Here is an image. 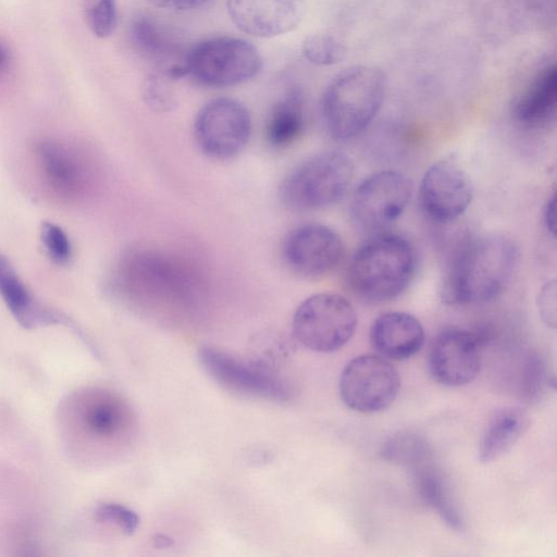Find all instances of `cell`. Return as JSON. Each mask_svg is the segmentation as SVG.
I'll use <instances>...</instances> for the list:
<instances>
[{
    "label": "cell",
    "mask_w": 557,
    "mask_h": 557,
    "mask_svg": "<svg viewBox=\"0 0 557 557\" xmlns=\"http://www.w3.org/2000/svg\"><path fill=\"white\" fill-rule=\"evenodd\" d=\"M518 262L519 249L505 235L467 238L456 248L444 274L443 301L468 305L496 298L511 282Z\"/></svg>",
    "instance_id": "obj_1"
},
{
    "label": "cell",
    "mask_w": 557,
    "mask_h": 557,
    "mask_svg": "<svg viewBox=\"0 0 557 557\" xmlns=\"http://www.w3.org/2000/svg\"><path fill=\"white\" fill-rule=\"evenodd\" d=\"M417 269L412 244L401 235L380 233L352 255L347 276L351 290L362 300L382 304L399 297Z\"/></svg>",
    "instance_id": "obj_2"
},
{
    "label": "cell",
    "mask_w": 557,
    "mask_h": 557,
    "mask_svg": "<svg viewBox=\"0 0 557 557\" xmlns=\"http://www.w3.org/2000/svg\"><path fill=\"white\" fill-rule=\"evenodd\" d=\"M384 73L356 65L338 73L327 85L321 112L330 136L347 140L363 132L377 114L385 94Z\"/></svg>",
    "instance_id": "obj_3"
},
{
    "label": "cell",
    "mask_w": 557,
    "mask_h": 557,
    "mask_svg": "<svg viewBox=\"0 0 557 557\" xmlns=\"http://www.w3.org/2000/svg\"><path fill=\"white\" fill-rule=\"evenodd\" d=\"M355 168L344 152L329 150L297 164L280 186L282 203L297 212L314 211L336 203L351 184Z\"/></svg>",
    "instance_id": "obj_4"
},
{
    "label": "cell",
    "mask_w": 557,
    "mask_h": 557,
    "mask_svg": "<svg viewBox=\"0 0 557 557\" xmlns=\"http://www.w3.org/2000/svg\"><path fill=\"white\" fill-rule=\"evenodd\" d=\"M187 76L208 87H230L253 78L262 59L249 41L237 37L202 40L185 54Z\"/></svg>",
    "instance_id": "obj_5"
},
{
    "label": "cell",
    "mask_w": 557,
    "mask_h": 557,
    "mask_svg": "<svg viewBox=\"0 0 557 557\" xmlns=\"http://www.w3.org/2000/svg\"><path fill=\"white\" fill-rule=\"evenodd\" d=\"M351 302L335 293H320L305 299L293 317L295 338L306 348L332 352L345 346L357 327Z\"/></svg>",
    "instance_id": "obj_6"
},
{
    "label": "cell",
    "mask_w": 557,
    "mask_h": 557,
    "mask_svg": "<svg viewBox=\"0 0 557 557\" xmlns=\"http://www.w3.org/2000/svg\"><path fill=\"white\" fill-rule=\"evenodd\" d=\"M400 375L388 359L373 354L351 359L343 369L338 389L343 403L354 411L376 413L397 398Z\"/></svg>",
    "instance_id": "obj_7"
},
{
    "label": "cell",
    "mask_w": 557,
    "mask_h": 557,
    "mask_svg": "<svg viewBox=\"0 0 557 557\" xmlns=\"http://www.w3.org/2000/svg\"><path fill=\"white\" fill-rule=\"evenodd\" d=\"M251 135V117L239 101L221 97L205 103L194 121V137L198 148L214 160L236 157L247 146Z\"/></svg>",
    "instance_id": "obj_8"
},
{
    "label": "cell",
    "mask_w": 557,
    "mask_h": 557,
    "mask_svg": "<svg viewBox=\"0 0 557 557\" xmlns=\"http://www.w3.org/2000/svg\"><path fill=\"white\" fill-rule=\"evenodd\" d=\"M411 195L412 183L408 176L395 170L380 171L356 187L350 213L360 228L381 231L401 215Z\"/></svg>",
    "instance_id": "obj_9"
},
{
    "label": "cell",
    "mask_w": 557,
    "mask_h": 557,
    "mask_svg": "<svg viewBox=\"0 0 557 557\" xmlns=\"http://www.w3.org/2000/svg\"><path fill=\"white\" fill-rule=\"evenodd\" d=\"M199 360L205 371L228 391L273 401L290 397L287 382L265 366L238 359L210 346L199 350Z\"/></svg>",
    "instance_id": "obj_10"
},
{
    "label": "cell",
    "mask_w": 557,
    "mask_h": 557,
    "mask_svg": "<svg viewBox=\"0 0 557 557\" xmlns=\"http://www.w3.org/2000/svg\"><path fill=\"white\" fill-rule=\"evenodd\" d=\"M486 335L480 330L445 327L434 337L429 352V370L435 382L458 387L472 382L481 367V348Z\"/></svg>",
    "instance_id": "obj_11"
},
{
    "label": "cell",
    "mask_w": 557,
    "mask_h": 557,
    "mask_svg": "<svg viewBox=\"0 0 557 557\" xmlns=\"http://www.w3.org/2000/svg\"><path fill=\"white\" fill-rule=\"evenodd\" d=\"M344 255L341 236L320 223L293 228L284 238L282 256L287 268L308 278H321L333 272Z\"/></svg>",
    "instance_id": "obj_12"
},
{
    "label": "cell",
    "mask_w": 557,
    "mask_h": 557,
    "mask_svg": "<svg viewBox=\"0 0 557 557\" xmlns=\"http://www.w3.org/2000/svg\"><path fill=\"white\" fill-rule=\"evenodd\" d=\"M471 181L453 158L434 162L424 173L419 199L424 213L438 223H450L460 218L471 203Z\"/></svg>",
    "instance_id": "obj_13"
},
{
    "label": "cell",
    "mask_w": 557,
    "mask_h": 557,
    "mask_svg": "<svg viewBox=\"0 0 557 557\" xmlns=\"http://www.w3.org/2000/svg\"><path fill=\"white\" fill-rule=\"evenodd\" d=\"M188 273L175 261L153 251H132L121 264V283L132 293L181 296L193 287Z\"/></svg>",
    "instance_id": "obj_14"
},
{
    "label": "cell",
    "mask_w": 557,
    "mask_h": 557,
    "mask_svg": "<svg viewBox=\"0 0 557 557\" xmlns=\"http://www.w3.org/2000/svg\"><path fill=\"white\" fill-rule=\"evenodd\" d=\"M230 18L250 36L271 38L293 30L300 22L304 0H227Z\"/></svg>",
    "instance_id": "obj_15"
},
{
    "label": "cell",
    "mask_w": 557,
    "mask_h": 557,
    "mask_svg": "<svg viewBox=\"0 0 557 557\" xmlns=\"http://www.w3.org/2000/svg\"><path fill=\"white\" fill-rule=\"evenodd\" d=\"M424 341L421 322L408 312H384L370 329L371 346L380 356L391 360L411 358L421 350Z\"/></svg>",
    "instance_id": "obj_16"
},
{
    "label": "cell",
    "mask_w": 557,
    "mask_h": 557,
    "mask_svg": "<svg viewBox=\"0 0 557 557\" xmlns=\"http://www.w3.org/2000/svg\"><path fill=\"white\" fill-rule=\"evenodd\" d=\"M38 157L49 186L67 199L82 195L87 183V169L76 151L59 141H45L38 146Z\"/></svg>",
    "instance_id": "obj_17"
},
{
    "label": "cell",
    "mask_w": 557,
    "mask_h": 557,
    "mask_svg": "<svg viewBox=\"0 0 557 557\" xmlns=\"http://www.w3.org/2000/svg\"><path fill=\"white\" fill-rule=\"evenodd\" d=\"M420 498L453 530L461 532L465 521L448 483L432 457L410 468Z\"/></svg>",
    "instance_id": "obj_18"
},
{
    "label": "cell",
    "mask_w": 557,
    "mask_h": 557,
    "mask_svg": "<svg viewBox=\"0 0 557 557\" xmlns=\"http://www.w3.org/2000/svg\"><path fill=\"white\" fill-rule=\"evenodd\" d=\"M0 296L25 329L53 323L58 317L42 308L28 290L10 260L0 253Z\"/></svg>",
    "instance_id": "obj_19"
},
{
    "label": "cell",
    "mask_w": 557,
    "mask_h": 557,
    "mask_svg": "<svg viewBox=\"0 0 557 557\" xmlns=\"http://www.w3.org/2000/svg\"><path fill=\"white\" fill-rule=\"evenodd\" d=\"M530 420L520 407H504L490 418L480 441L479 459L486 463L508 453L529 428Z\"/></svg>",
    "instance_id": "obj_20"
},
{
    "label": "cell",
    "mask_w": 557,
    "mask_h": 557,
    "mask_svg": "<svg viewBox=\"0 0 557 557\" xmlns=\"http://www.w3.org/2000/svg\"><path fill=\"white\" fill-rule=\"evenodd\" d=\"M557 102L556 65H547L537 73L516 101V119L527 126L546 124L555 114Z\"/></svg>",
    "instance_id": "obj_21"
},
{
    "label": "cell",
    "mask_w": 557,
    "mask_h": 557,
    "mask_svg": "<svg viewBox=\"0 0 557 557\" xmlns=\"http://www.w3.org/2000/svg\"><path fill=\"white\" fill-rule=\"evenodd\" d=\"M304 125L301 97L293 89L271 109L265 122V140L274 149H284L299 138Z\"/></svg>",
    "instance_id": "obj_22"
},
{
    "label": "cell",
    "mask_w": 557,
    "mask_h": 557,
    "mask_svg": "<svg viewBox=\"0 0 557 557\" xmlns=\"http://www.w3.org/2000/svg\"><path fill=\"white\" fill-rule=\"evenodd\" d=\"M131 36L137 50L148 59L156 61L160 72H165L171 66L185 61V57L177 58L176 46L149 17L140 16L134 20Z\"/></svg>",
    "instance_id": "obj_23"
},
{
    "label": "cell",
    "mask_w": 557,
    "mask_h": 557,
    "mask_svg": "<svg viewBox=\"0 0 557 557\" xmlns=\"http://www.w3.org/2000/svg\"><path fill=\"white\" fill-rule=\"evenodd\" d=\"M84 423L92 435L111 437L122 431L126 423L125 407L116 399L98 397L87 404Z\"/></svg>",
    "instance_id": "obj_24"
},
{
    "label": "cell",
    "mask_w": 557,
    "mask_h": 557,
    "mask_svg": "<svg viewBox=\"0 0 557 557\" xmlns=\"http://www.w3.org/2000/svg\"><path fill=\"white\" fill-rule=\"evenodd\" d=\"M381 456L386 461L408 468L432 457L426 441L412 432H398L391 436L383 444Z\"/></svg>",
    "instance_id": "obj_25"
},
{
    "label": "cell",
    "mask_w": 557,
    "mask_h": 557,
    "mask_svg": "<svg viewBox=\"0 0 557 557\" xmlns=\"http://www.w3.org/2000/svg\"><path fill=\"white\" fill-rule=\"evenodd\" d=\"M301 52L308 62L327 66L341 62L345 58L346 48L334 36L315 34L302 41Z\"/></svg>",
    "instance_id": "obj_26"
},
{
    "label": "cell",
    "mask_w": 557,
    "mask_h": 557,
    "mask_svg": "<svg viewBox=\"0 0 557 557\" xmlns=\"http://www.w3.org/2000/svg\"><path fill=\"white\" fill-rule=\"evenodd\" d=\"M171 82L173 81L161 72L150 73L144 78L141 96L151 110L169 112L174 108L176 99Z\"/></svg>",
    "instance_id": "obj_27"
},
{
    "label": "cell",
    "mask_w": 557,
    "mask_h": 557,
    "mask_svg": "<svg viewBox=\"0 0 557 557\" xmlns=\"http://www.w3.org/2000/svg\"><path fill=\"white\" fill-rule=\"evenodd\" d=\"M84 11L95 36L106 38L114 32L117 21L115 0H85Z\"/></svg>",
    "instance_id": "obj_28"
},
{
    "label": "cell",
    "mask_w": 557,
    "mask_h": 557,
    "mask_svg": "<svg viewBox=\"0 0 557 557\" xmlns=\"http://www.w3.org/2000/svg\"><path fill=\"white\" fill-rule=\"evenodd\" d=\"M549 383L545 363L537 354L528 356L522 371L521 394L529 401H537Z\"/></svg>",
    "instance_id": "obj_29"
},
{
    "label": "cell",
    "mask_w": 557,
    "mask_h": 557,
    "mask_svg": "<svg viewBox=\"0 0 557 557\" xmlns=\"http://www.w3.org/2000/svg\"><path fill=\"white\" fill-rule=\"evenodd\" d=\"M95 517L100 522H110L119 527L126 535L136 532L139 525V517L132 509L114 503L99 505L95 510Z\"/></svg>",
    "instance_id": "obj_30"
},
{
    "label": "cell",
    "mask_w": 557,
    "mask_h": 557,
    "mask_svg": "<svg viewBox=\"0 0 557 557\" xmlns=\"http://www.w3.org/2000/svg\"><path fill=\"white\" fill-rule=\"evenodd\" d=\"M41 240L49 257L55 263L65 264L69 262L72 248L66 234L60 226L45 222L41 226Z\"/></svg>",
    "instance_id": "obj_31"
},
{
    "label": "cell",
    "mask_w": 557,
    "mask_h": 557,
    "mask_svg": "<svg viewBox=\"0 0 557 557\" xmlns=\"http://www.w3.org/2000/svg\"><path fill=\"white\" fill-rule=\"evenodd\" d=\"M539 313L543 322L555 329L556 326V281L547 282L540 290L536 299Z\"/></svg>",
    "instance_id": "obj_32"
},
{
    "label": "cell",
    "mask_w": 557,
    "mask_h": 557,
    "mask_svg": "<svg viewBox=\"0 0 557 557\" xmlns=\"http://www.w3.org/2000/svg\"><path fill=\"white\" fill-rule=\"evenodd\" d=\"M152 5L174 11H187L201 8L211 0H148Z\"/></svg>",
    "instance_id": "obj_33"
},
{
    "label": "cell",
    "mask_w": 557,
    "mask_h": 557,
    "mask_svg": "<svg viewBox=\"0 0 557 557\" xmlns=\"http://www.w3.org/2000/svg\"><path fill=\"white\" fill-rule=\"evenodd\" d=\"M543 220L546 228L554 236L556 234V198L553 195L546 202L543 211Z\"/></svg>",
    "instance_id": "obj_34"
},
{
    "label": "cell",
    "mask_w": 557,
    "mask_h": 557,
    "mask_svg": "<svg viewBox=\"0 0 557 557\" xmlns=\"http://www.w3.org/2000/svg\"><path fill=\"white\" fill-rule=\"evenodd\" d=\"M154 546L160 548V547H168L172 544V540L165 535H157L154 537Z\"/></svg>",
    "instance_id": "obj_35"
},
{
    "label": "cell",
    "mask_w": 557,
    "mask_h": 557,
    "mask_svg": "<svg viewBox=\"0 0 557 557\" xmlns=\"http://www.w3.org/2000/svg\"><path fill=\"white\" fill-rule=\"evenodd\" d=\"M7 61V52L5 50L0 46V67L5 63Z\"/></svg>",
    "instance_id": "obj_36"
}]
</instances>
